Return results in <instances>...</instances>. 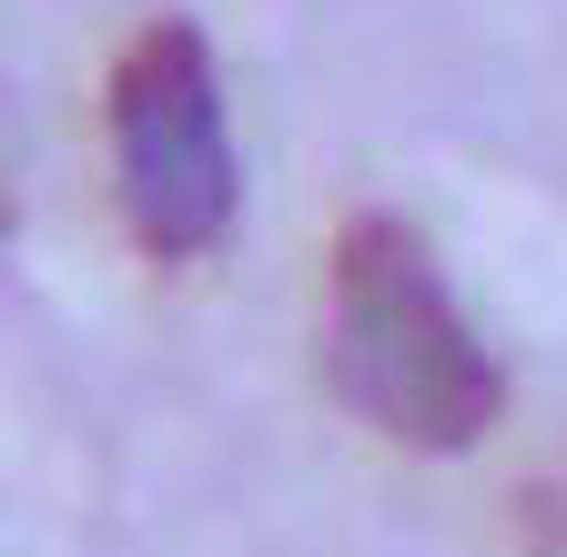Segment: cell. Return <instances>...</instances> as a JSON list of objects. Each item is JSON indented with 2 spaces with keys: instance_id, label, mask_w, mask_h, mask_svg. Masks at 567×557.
Here are the masks:
<instances>
[{
  "instance_id": "cell-1",
  "label": "cell",
  "mask_w": 567,
  "mask_h": 557,
  "mask_svg": "<svg viewBox=\"0 0 567 557\" xmlns=\"http://www.w3.org/2000/svg\"><path fill=\"white\" fill-rule=\"evenodd\" d=\"M324 385L415 456H466L507 415V365L486 355L436 244L405 214H344L324 254Z\"/></svg>"
},
{
  "instance_id": "cell-2",
  "label": "cell",
  "mask_w": 567,
  "mask_h": 557,
  "mask_svg": "<svg viewBox=\"0 0 567 557\" xmlns=\"http://www.w3.org/2000/svg\"><path fill=\"white\" fill-rule=\"evenodd\" d=\"M102 132H112V193H122L132 244L153 264L224 254V234L244 214V153H234L213 41L193 21H142L112 51Z\"/></svg>"
}]
</instances>
